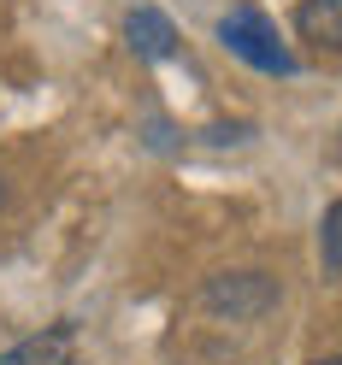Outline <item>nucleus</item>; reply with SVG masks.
Wrapping results in <instances>:
<instances>
[{
    "label": "nucleus",
    "instance_id": "1",
    "mask_svg": "<svg viewBox=\"0 0 342 365\" xmlns=\"http://www.w3.org/2000/svg\"><path fill=\"white\" fill-rule=\"evenodd\" d=\"M218 41H224L236 59H248L254 71H271V77H289V71H295V53L278 41V24H271L266 12H254V6L224 12V18H218Z\"/></svg>",
    "mask_w": 342,
    "mask_h": 365
},
{
    "label": "nucleus",
    "instance_id": "2",
    "mask_svg": "<svg viewBox=\"0 0 342 365\" xmlns=\"http://www.w3.org/2000/svg\"><path fill=\"white\" fill-rule=\"evenodd\" d=\"M201 301L218 318H266L278 307V283H271L266 271H218V277H207Z\"/></svg>",
    "mask_w": 342,
    "mask_h": 365
},
{
    "label": "nucleus",
    "instance_id": "3",
    "mask_svg": "<svg viewBox=\"0 0 342 365\" xmlns=\"http://www.w3.org/2000/svg\"><path fill=\"white\" fill-rule=\"evenodd\" d=\"M124 36H130V48L142 53V59H171L177 53V30H171V18L166 12H154V6H136L124 18Z\"/></svg>",
    "mask_w": 342,
    "mask_h": 365
},
{
    "label": "nucleus",
    "instance_id": "4",
    "mask_svg": "<svg viewBox=\"0 0 342 365\" xmlns=\"http://www.w3.org/2000/svg\"><path fill=\"white\" fill-rule=\"evenodd\" d=\"M295 30H301V41H313V48L342 53V0H301V6H295Z\"/></svg>",
    "mask_w": 342,
    "mask_h": 365
},
{
    "label": "nucleus",
    "instance_id": "5",
    "mask_svg": "<svg viewBox=\"0 0 342 365\" xmlns=\"http://www.w3.org/2000/svg\"><path fill=\"white\" fill-rule=\"evenodd\" d=\"M0 365H71V324H54L41 336H24L18 348L0 354Z\"/></svg>",
    "mask_w": 342,
    "mask_h": 365
},
{
    "label": "nucleus",
    "instance_id": "6",
    "mask_svg": "<svg viewBox=\"0 0 342 365\" xmlns=\"http://www.w3.org/2000/svg\"><path fill=\"white\" fill-rule=\"evenodd\" d=\"M318 259H325V277H342V200H331L325 224H318Z\"/></svg>",
    "mask_w": 342,
    "mask_h": 365
},
{
    "label": "nucleus",
    "instance_id": "7",
    "mask_svg": "<svg viewBox=\"0 0 342 365\" xmlns=\"http://www.w3.org/2000/svg\"><path fill=\"white\" fill-rule=\"evenodd\" d=\"M313 365H342V359H313Z\"/></svg>",
    "mask_w": 342,
    "mask_h": 365
},
{
    "label": "nucleus",
    "instance_id": "8",
    "mask_svg": "<svg viewBox=\"0 0 342 365\" xmlns=\"http://www.w3.org/2000/svg\"><path fill=\"white\" fill-rule=\"evenodd\" d=\"M0 200H6V189H0Z\"/></svg>",
    "mask_w": 342,
    "mask_h": 365
}]
</instances>
